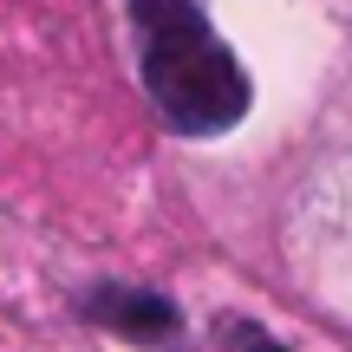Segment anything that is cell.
<instances>
[{"label": "cell", "instance_id": "7a4b0ae2", "mask_svg": "<svg viewBox=\"0 0 352 352\" xmlns=\"http://www.w3.org/2000/svg\"><path fill=\"white\" fill-rule=\"evenodd\" d=\"M85 320H98V327L124 333V340H138V346H164V340H176V327H183L164 294H151V287H118V280H104V287L85 294Z\"/></svg>", "mask_w": 352, "mask_h": 352}, {"label": "cell", "instance_id": "3957f363", "mask_svg": "<svg viewBox=\"0 0 352 352\" xmlns=\"http://www.w3.org/2000/svg\"><path fill=\"white\" fill-rule=\"evenodd\" d=\"M222 346L228 352H294V346H280L267 327H254V320H222Z\"/></svg>", "mask_w": 352, "mask_h": 352}, {"label": "cell", "instance_id": "6da1fadb", "mask_svg": "<svg viewBox=\"0 0 352 352\" xmlns=\"http://www.w3.org/2000/svg\"><path fill=\"white\" fill-rule=\"evenodd\" d=\"M138 65L157 118L183 138H222L248 118V72L209 26L202 0H131Z\"/></svg>", "mask_w": 352, "mask_h": 352}]
</instances>
